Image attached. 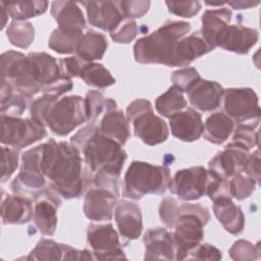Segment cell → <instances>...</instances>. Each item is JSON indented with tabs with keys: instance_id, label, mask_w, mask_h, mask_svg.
I'll return each mask as SVG.
<instances>
[{
	"instance_id": "27",
	"label": "cell",
	"mask_w": 261,
	"mask_h": 261,
	"mask_svg": "<svg viewBox=\"0 0 261 261\" xmlns=\"http://www.w3.org/2000/svg\"><path fill=\"white\" fill-rule=\"evenodd\" d=\"M231 19V10L222 7L218 9H207L202 16L201 35L205 41L214 49L220 35Z\"/></svg>"
},
{
	"instance_id": "15",
	"label": "cell",
	"mask_w": 261,
	"mask_h": 261,
	"mask_svg": "<svg viewBox=\"0 0 261 261\" xmlns=\"http://www.w3.org/2000/svg\"><path fill=\"white\" fill-rule=\"evenodd\" d=\"M61 204L54 190L43 189L34 197V221L44 236H53L57 225V210Z\"/></svg>"
},
{
	"instance_id": "20",
	"label": "cell",
	"mask_w": 261,
	"mask_h": 261,
	"mask_svg": "<svg viewBox=\"0 0 261 261\" xmlns=\"http://www.w3.org/2000/svg\"><path fill=\"white\" fill-rule=\"evenodd\" d=\"M258 39L259 34L255 29L241 24H228L220 35L216 47L237 54H247Z\"/></svg>"
},
{
	"instance_id": "32",
	"label": "cell",
	"mask_w": 261,
	"mask_h": 261,
	"mask_svg": "<svg viewBox=\"0 0 261 261\" xmlns=\"http://www.w3.org/2000/svg\"><path fill=\"white\" fill-rule=\"evenodd\" d=\"M84 34V31L62 30L57 28L52 32L48 46L59 54L75 53Z\"/></svg>"
},
{
	"instance_id": "21",
	"label": "cell",
	"mask_w": 261,
	"mask_h": 261,
	"mask_svg": "<svg viewBox=\"0 0 261 261\" xmlns=\"http://www.w3.org/2000/svg\"><path fill=\"white\" fill-rule=\"evenodd\" d=\"M190 104L200 111L216 109L222 99L223 89L216 82L199 79L187 92Z\"/></svg>"
},
{
	"instance_id": "6",
	"label": "cell",
	"mask_w": 261,
	"mask_h": 261,
	"mask_svg": "<svg viewBox=\"0 0 261 261\" xmlns=\"http://www.w3.org/2000/svg\"><path fill=\"white\" fill-rule=\"evenodd\" d=\"M125 117L132 123L134 134L149 146H155L166 141L169 135L166 122L156 116L150 101L138 99L126 108Z\"/></svg>"
},
{
	"instance_id": "41",
	"label": "cell",
	"mask_w": 261,
	"mask_h": 261,
	"mask_svg": "<svg viewBox=\"0 0 261 261\" xmlns=\"http://www.w3.org/2000/svg\"><path fill=\"white\" fill-rule=\"evenodd\" d=\"M257 125L253 123H239L232 138V142L243 145L249 150L258 145Z\"/></svg>"
},
{
	"instance_id": "13",
	"label": "cell",
	"mask_w": 261,
	"mask_h": 261,
	"mask_svg": "<svg viewBox=\"0 0 261 261\" xmlns=\"http://www.w3.org/2000/svg\"><path fill=\"white\" fill-rule=\"evenodd\" d=\"M88 243L93 249V255L98 260L126 259L121 248L118 234L111 223L90 224L87 232Z\"/></svg>"
},
{
	"instance_id": "45",
	"label": "cell",
	"mask_w": 261,
	"mask_h": 261,
	"mask_svg": "<svg viewBox=\"0 0 261 261\" xmlns=\"http://www.w3.org/2000/svg\"><path fill=\"white\" fill-rule=\"evenodd\" d=\"M138 35V25L134 19L125 18L112 33L111 39L120 44H127L132 42Z\"/></svg>"
},
{
	"instance_id": "14",
	"label": "cell",
	"mask_w": 261,
	"mask_h": 261,
	"mask_svg": "<svg viewBox=\"0 0 261 261\" xmlns=\"http://www.w3.org/2000/svg\"><path fill=\"white\" fill-rule=\"evenodd\" d=\"M249 158L248 148L231 142L210 160L209 170L224 179H230L237 173L245 171Z\"/></svg>"
},
{
	"instance_id": "48",
	"label": "cell",
	"mask_w": 261,
	"mask_h": 261,
	"mask_svg": "<svg viewBox=\"0 0 261 261\" xmlns=\"http://www.w3.org/2000/svg\"><path fill=\"white\" fill-rule=\"evenodd\" d=\"M170 13L181 17H193L201 9L200 1H166Z\"/></svg>"
},
{
	"instance_id": "35",
	"label": "cell",
	"mask_w": 261,
	"mask_h": 261,
	"mask_svg": "<svg viewBox=\"0 0 261 261\" xmlns=\"http://www.w3.org/2000/svg\"><path fill=\"white\" fill-rule=\"evenodd\" d=\"M8 15L13 20H25L43 14L48 8L47 1H24L16 3L2 2Z\"/></svg>"
},
{
	"instance_id": "4",
	"label": "cell",
	"mask_w": 261,
	"mask_h": 261,
	"mask_svg": "<svg viewBox=\"0 0 261 261\" xmlns=\"http://www.w3.org/2000/svg\"><path fill=\"white\" fill-rule=\"evenodd\" d=\"M170 180L168 167L133 161L124 175L122 195L139 200L148 194H163L169 188Z\"/></svg>"
},
{
	"instance_id": "5",
	"label": "cell",
	"mask_w": 261,
	"mask_h": 261,
	"mask_svg": "<svg viewBox=\"0 0 261 261\" xmlns=\"http://www.w3.org/2000/svg\"><path fill=\"white\" fill-rule=\"evenodd\" d=\"M210 219L206 207L200 204L185 203L179 205V212L174 224L173 243L176 260H185L204 237V226Z\"/></svg>"
},
{
	"instance_id": "55",
	"label": "cell",
	"mask_w": 261,
	"mask_h": 261,
	"mask_svg": "<svg viewBox=\"0 0 261 261\" xmlns=\"http://www.w3.org/2000/svg\"><path fill=\"white\" fill-rule=\"evenodd\" d=\"M260 2L259 1H230L227 2L228 5H230L234 9H245V8H250L258 5Z\"/></svg>"
},
{
	"instance_id": "29",
	"label": "cell",
	"mask_w": 261,
	"mask_h": 261,
	"mask_svg": "<svg viewBox=\"0 0 261 261\" xmlns=\"http://www.w3.org/2000/svg\"><path fill=\"white\" fill-rule=\"evenodd\" d=\"M100 133L123 146L129 138L128 121L120 109H112L104 114L100 126Z\"/></svg>"
},
{
	"instance_id": "18",
	"label": "cell",
	"mask_w": 261,
	"mask_h": 261,
	"mask_svg": "<svg viewBox=\"0 0 261 261\" xmlns=\"http://www.w3.org/2000/svg\"><path fill=\"white\" fill-rule=\"evenodd\" d=\"M117 196L104 188L90 189L85 197V215L94 221L110 220L116 206Z\"/></svg>"
},
{
	"instance_id": "40",
	"label": "cell",
	"mask_w": 261,
	"mask_h": 261,
	"mask_svg": "<svg viewBox=\"0 0 261 261\" xmlns=\"http://www.w3.org/2000/svg\"><path fill=\"white\" fill-rule=\"evenodd\" d=\"M209 178H208V185L206 190V195L214 201L218 198H232L231 191H230V182L229 179H224L215 173L208 170Z\"/></svg>"
},
{
	"instance_id": "49",
	"label": "cell",
	"mask_w": 261,
	"mask_h": 261,
	"mask_svg": "<svg viewBox=\"0 0 261 261\" xmlns=\"http://www.w3.org/2000/svg\"><path fill=\"white\" fill-rule=\"evenodd\" d=\"M27 108L25 98L16 92L7 101L1 104V115L20 116Z\"/></svg>"
},
{
	"instance_id": "47",
	"label": "cell",
	"mask_w": 261,
	"mask_h": 261,
	"mask_svg": "<svg viewBox=\"0 0 261 261\" xmlns=\"http://www.w3.org/2000/svg\"><path fill=\"white\" fill-rule=\"evenodd\" d=\"M179 212V205L172 197H166L162 200L159 207V215L162 222L167 227H174Z\"/></svg>"
},
{
	"instance_id": "24",
	"label": "cell",
	"mask_w": 261,
	"mask_h": 261,
	"mask_svg": "<svg viewBox=\"0 0 261 261\" xmlns=\"http://www.w3.org/2000/svg\"><path fill=\"white\" fill-rule=\"evenodd\" d=\"M213 48L205 41L200 31L182 38L175 46L170 66L189 65L196 58L212 51Z\"/></svg>"
},
{
	"instance_id": "12",
	"label": "cell",
	"mask_w": 261,
	"mask_h": 261,
	"mask_svg": "<svg viewBox=\"0 0 261 261\" xmlns=\"http://www.w3.org/2000/svg\"><path fill=\"white\" fill-rule=\"evenodd\" d=\"M208 178V170L203 166L181 169L175 172L168 189L180 200H197L206 194Z\"/></svg>"
},
{
	"instance_id": "34",
	"label": "cell",
	"mask_w": 261,
	"mask_h": 261,
	"mask_svg": "<svg viewBox=\"0 0 261 261\" xmlns=\"http://www.w3.org/2000/svg\"><path fill=\"white\" fill-rule=\"evenodd\" d=\"M79 76L87 85L99 89H104L115 84V79L111 75L110 71L102 64L95 62H85Z\"/></svg>"
},
{
	"instance_id": "39",
	"label": "cell",
	"mask_w": 261,
	"mask_h": 261,
	"mask_svg": "<svg viewBox=\"0 0 261 261\" xmlns=\"http://www.w3.org/2000/svg\"><path fill=\"white\" fill-rule=\"evenodd\" d=\"M229 182L232 198H236L240 201L251 196L257 186V182L252 177L248 176L245 172L237 173L230 178Z\"/></svg>"
},
{
	"instance_id": "7",
	"label": "cell",
	"mask_w": 261,
	"mask_h": 261,
	"mask_svg": "<svg viewBox=\"0 0 261 261\" xmlns=\"http://www.w3.org/2000/svg\"><path fill=\"white\" fill-rule=\"evenodd\" d=\"M87 121L85 98L71 95L58 99L45 116V126L58 136H66Z\"/></svg>"
},
{
	"instance_id": "2",
	"label": "cell",
	"mask_w": 261,
	"mask_h": 261,
	"mask_svg": "<svg viewBox=\"0 0 261 261\" xmlns=\"http://www.w3.org/2000/svg\"><path fill=\"white\" fill-rule=\"evenodd\" d=\"M70 143L83 154L84 161L93 173L103 171L116 176L126 160V153L114 140L105 137L91 123L71 137Z\"/></svg>"
},
{
	"instance_id": "10",
	"label": "cell",
	"mask_w": 261,
	"mask_h": 261,
	"mask_svg": "<svg viewBox=\"0 0 261 261\" xmlns=\"http://www.w3.org/2000/svg\"><path fill=\"white\" fill-rule=\"evenodd\" d=\"M1 79L9 82L13 90L24 98L40 92L30 74L28 57L20 52L7 51L1 55Z\"/></svg>"
},
{
	"instance_id": "42",
	"label": "cell",
	"mask_w": 261,
	"mask_h": 261,
	"mask_svg": "<svg viewBox=\"0 0 261 261\" xmlns=\"http://www.w3.org/2000/svg\"><path fill=\"white\" fill-rule=\"evenodd\" d=\"M259 253V244H257V246H254L252 243L245 240H239L234 242V244L229 249L230 257L233 260L239 261H250L258 259Z\"/></svg>"
},
{
	"instance_id": "26",
	"label": "cell",
	"mask_w": 261,
	"mask_h": 261,
	"mask_svg": "<svg viewBox=\"0 0 261 261\" xmlns=\"http://www.w3.org/2000/svg\"><path fill=\"white\" fill-rule=\"evenodd\" d=\"M213 202L214 214L224 229L231 234H240L245 227V216L241 207L227 197L218 198Z\"/></svg>"
},
{
	"instance_id": "37",
	"label": "cell",
	"mask_w": 261,
	"mask_h": 261,
	"mask_svg": "<svg viewBox=\"0 0 261 261\" xmlns=\"http://www.w3.org/2000/svg\"><path fill=\"white\" fill-rule=\"evenodd\" d=\"M10 43L19 48H28L35 39V29L25 20H12L6 30Z\"/></svg>"
},
{
	"instance_id": "44",
	"label": "cell",
	"mask_w": 261,
	"mask_h": 261,
	"mask_svg": "<svg viewBox=\"0 0 261 261\" xmlns=\"http://www.w3.org/2000/svg\"><path fill=\"white\" fill-rule=\"evenodd\" d=\"M2 161H1V181L5 182L15 171L18 166V151L12 147H1Z\"/></svg>"
},
{
	"instance_id": "54",
	"label": "cell",
	"mask_w": 261,
	"mask_h": 261,
	"mask_svg": "<svg viewBox=\"0 0 261 261\" xmlns=\"http://www.w3.org/2000/svg\"><path fill=\"white\" fill-rule=\"evenodd\" d=\"M63 247V260H94V255L89 250L79 251L68 245L62 244Z\"/></svg>"
},
{
	"instance_id": "31",
	"label": "cell",
	"mask_w": 261,
	"mask_h": 261,
	"mask_svg": "<svg viewBox=\"0 0 261 261\" xmlns=\"http://www.w3.org/2000/svg\"><path fill=\"white\" fill-rule=\"evenodd\" d=\"M107 46L108 42L103 34L89 30L84 34L75 53L84 62H92L103 57Z\"/></svg>"
},
{
	"instance_id": "51",
	"label": "cell",
	"mask_w": 261,
	"mask_h": 261,
	"mask_svg": "<svg viewBox=\"0 0 261 261\" xmlns=\"http://www.w3.org/2000/svg\"><path fill=\"white\" fill-rule=\"evenodd\" d=\"M85 62L79 57H67L58 60L60 75L64 79L71 80L80 74L81 68Z\"/></svg>"
},
{
	"instance_id": "33",
	"label": "cell",
	"mask_w": 261,
	"mask_h": 261,
	"mask_svg": "<svg viewBox=\"0 0 261 261\" xmlns=\"http://www.w3.org/2000/svg\"><path fill=\"white\" fill-rule=\"evenodd\" d=\"M155 107L159 114L169 118L187 107V100L185 99L184 92L177 87L172 86L156 99Z\"/></svg>"
},
{
	"instance_id": "38",
	"label": "cell",
	"mask_w": 261,
	"mask_h": 261,
	"mask_svg": "<svg viewBox=\"0 0 261 261\" xmlns=\"http://www.w3.org/2000/svg\"><path fill=\"white\" fill-rule=\"evenodd\" d=\"M62 257H63L62 244H58L52 240L42 239L38 242L37 246L32 250V252L25 259L52 261V260H60L62 259Z\"/></svg>"
},
{
	"instance_id": "25",
	"label": "cell",
	"mask_w": 261,
	"mask_h": 261,
	"mask_svg": "<svg viewBox=\"0 0 261 261\" xmlns=\"http://www.w3.org/2000/svg\"><path fill=\"white\" fill-rule=\"evenodd\" d=\"M34 215L30 198L21 195H6L2 197L1 219L3 224H22Z\"/></svg>"
},
{
	"instance_id": "36",
	"label": "cell",
	"mask_w": 261,
	"mask_h": 261,
	"mask_svg": "<svg viewBox=\"0 0 261 261\" xmlns=\"http://www.w3.org/2000/svg\"><path fill=\"white\" fill-rule=\"evenodd\" d=\"M87 121L95 122L97 118L104 112L115 109L117 104L113 99L105 98L101 93L97 91H90L85 97Z\"/></svg>"
},
{
	"instance_id": "19",
	"label": "cell",
	"mask_w": 261,
	"mask_h": 261,
	"mask_svg": "<svg viewBox=\"0 0 261 261\" xmlns=\"http://www.w3.org/2000/svg\"><path fill=\"white\" fill-rule=\"evenodd\" d=\"M169 126L173 137L184 142L199 140L204 129L201 114L193 108H185L170 116Z\"/></svg>"
},
{
	"instance_id": "43",
	"label": "cell",
	"mask_w": 261,
	"mask_h": 261,
	"mask_svg": "<svg viewBox=\"0 0 261 261\" xmlns=\"http://www.w3.org/2000/svg\"><path fill=\"white\" fill-rule=\"evenodd\" d=\"M58 100L57 96L44 94L42 97L36 99L31 107L32 119L39 124L45 126V116L49 111L50 107Z\"/></svg>"
},
{
	"instance_id": "16",
	"label": "cell",
	"mask_w": 261,
	"mask_h": 261,
	"mask_svg": "<svg viewBox=\"0 0 261 261\" xmlns=\"http://www.w3.org/2000/svg\"><path fill=\"white\" fill-rule=\"evenodd\" d=\"M82 4L86 6L89 23L109 33L126 18L120 1H90Z\"/></svg>"
},
{
	"instance_id": "46",
	"label": "cell",
	"mask_w": 261,
	"mask_h": 261,
	"mask_svg": "<svg viewBox=\"0 0 261 261\" xmlns=\"http://www.w3.org/2000/svg\"><path fill=\"white\" fill-rule=\"evenodd\" d=\"M199 79H201V76L194 67L178 69L171 74L173 86L177 87L182 92H187Z\"/></svg>"
},
{
	"instance_id": "9",
	"label": "cell",
	"mask_w": 261,
	"mask_h": 261,
	"mask_svg": "<svg viewBox=\"0 0 261 261\" xmlns=\"http://www.w3.org/2000/svg\"><path fill=\"white\" fill-rule=\"evenodd\" d=\"M223 108L226 115L238 123H253L260 121L258 96L251 88H229L223 90Z\"/></svg>"
},
{
	"instance_id": "50",
	"label": "cell",
	"mask_w": 261,
	"mask_h": 261,
	"mask_svg": "<svg viewBox=\"0 0 261 261\" xmlns=\"http://www.w3.org/2000/svg\"><path fill=\"white\" fill-rule=\"evenodd\" d=\"M221 252L210 244H199L190 251L186 259L196 260H219L221 259Z\"/></svg>"
},
{
	"instance_id": "56",
	"label": "cell",
	"mask_w": 261,
	"mask_h": 261,
	"mask_svg": "<svg viewBox=\"0 0 261 261\" xmlns=\"http://www.w3.org/2000/svg\"><path fill=\"white\" fill-rule=\"evenodd\" d=\"M0 6H1V16H2L1 29L3 30L4 27H5V24H6V22H7V18L9 17V15H8V13H7V11H6V9H5V7H4V5H3L2 2L0 3Z\"/></svg>"
},
{
	"instance_id": "1",
	"label": "cell",
	"mask_w": 261,
	"mask_h": 261,
	"mask_svg": "<svg viewBox=\"0 0 261 261\" xmlns=\"http://www.w3.org/2000/svg\"><path fill=\"white\" fill-rule=\"evenodd\" d=\"M81 152L70 143L49 139L43 144L41 165L55 193L65 199L79 198L86 187Z\"/></svg>"
},
{
	"instance_id": "8",
	"label": "cell",
	"mask_w": 261,
	"mask_h": 261,
	"mask_svg": "<svg viewBox=\"0 0 261 261\" xmlns=\"http://www.w3.org/2000/svg\"><path fill=\"white\" fill-rule=\"evenodd\" d=\"M43 144L24 152L21 157L19 173L11 182L14 194L24 197L36 196L46 186V175L42 170Z\"/></svg>"
},
{
	"instance_id": "22",
	"label": "cell",
	"mask_w": 261,
	"mask_h": 261,
	"mask_svg": "<svg viewBox=\"0 0 261 261\" xmlns=\"http://www.w3.org/2000/svg\"><path fill=\"white\" fill-rule=\"evenodd\" d=\"M145 260L174 259V243L172 233L163 227L150 228L144 236Z\"/></svg>"
},
{
	"instance_id": "17",
	"label": "cell",
	"mask_w": 261,
	"mask_h": 261,
	"mask_svg": "<svg viewBox=\"0 0 261 261\" xmlns=\"http://www.w3.org/2000/svg\"><path fill=\"white\" fill-rule=\"evenodd\" d=\"M27 57L30 74L40 92L45 94L52 85L62 77L58 61L53 56L45 52H32Z\"/></svg>"
},
{
	"instance_id": "28",
	"label": "cell",
	"mask_w": 261,
	"mask_h": 261,
	"mask_svg": "<svg viewBox=\"0 0 261 261\" xmlns=\"http://www.w3.org/2000/svg\"><path fill=\"white\" fill-rule=\"evenodd\" d=\"M51 14L62 30L86 29V20L77 3L72 1H54L51 5Z\"/></svg>"
},
{
	"instance_id": "11",
	"label": "cell",
	"mask_w": 261,
	"mask_h": 261,
	"mask_svg": "<svg viewBox=\"0 0 261 261\" xmlns=\"http://www.w3.org/2000/svg\"><path fill=\"white\" fill-rule=\"evenodd\" d=\"M45 126L33 119L1 115V143L15 149H22L45 138Z\"/></svg>"
},
{
	"instance_id": "30",
	"label": "cell",
	"mask_w": 261,
	"mask_h": 261,
	"mask_svg": "<svg viewBox=\"0 0 261 261\" xmlns=\"http://www.w3.org/2000/svg\"><path fill=\"white\" fill-rule=\"evenodd\" d=\"M233 120L222 112H216L206 118L204 123L203 136L213 144L224 143L233 130Z\"/></svg>"
},
{
	"instance_id": "23",
	"label": "cell",
	"mask_w": 261,
	"mask_h": 261,
	"mask_svg": "<svg viewBox=\"0 0 261 261\" xmlns=\"http://www.w3.org/2000/svg\"><path fill=\"white\" fill-rule=\"evenodd\" d=\"M115 221L119 233L126 240L138 239L143 229L140 207L130 201L121 200L115 206Z\"/></svg>"
},
{
	"instance_id": "52",
	"label": "cell",
	"mask_w": 261,
	"mask_h": 261,
	"mask_svg": "<svg viewBox=\"0 0 261 261\" xmlns=\"http://www.w3.org/2000/svg\"><path fill=\"white\" fill-rule=\"evenodd\" d=\"M150 1H120L122 11L126 18L142 17L149 10Z\"/></svg>"
},
{
	"instance_id": "3",
	"label": "cell",
	"mask_w": 261,
	"mask_h": 261,
	"mask_svg": "<svg viewBox=\"0 0 261 261\" xmlns=\"http://www.w3.org/2000/svg\"><path fill=\"white\" fill-rule=\"evenodd\" d=\"M190 30L191 24L187 21H166L159 29L136 42L134 46L136 61L170 66L176 44Z\"/></svg>"
},
{
	"instance_id": "53",
	"label": "cell",
	"mask_w": 261,
	"mask_h": 261,
	"mask_svg": "<svg viewBox=\"0 0 261 261\" xmlns=\"http://www.w3.org/2000/svg\"><path fill=\"white\" fill-rule=\"evenodd\" d=\"M244 172L248 176L252 177L257 182V185L260 184V155H259V150H256L255 152H253V154H250L249 162H248Z\"/></svg>"
}]
</instances>
